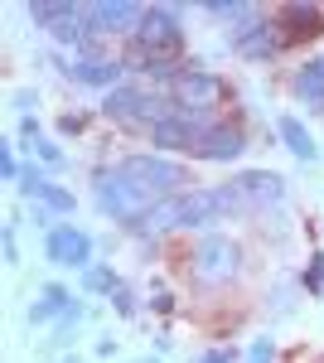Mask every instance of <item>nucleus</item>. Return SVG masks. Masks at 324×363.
<instances>
[{"label":"nucleus","instance_id":"f257e3e1","mask_svg":"<svg viewBox=\"0 0 324 363\" xmlns=\"http://www.w3.org/2000/svg\"><path fill=\"white\" fill-rule=\"evenodd\" d=\"M247 203L238 199L233 179L228 184H199L184 194L160 199L145 218H140V238H160V233H213V223H228L233 213H242Z\"/></svg>","mask_w":324,"mask_h":363},{"label":"nucleus","instance_id":"2f4dec72","mask_svg":"<svg viewBox=\"0 0 324 363\" xmlns=\"http://www.w3.org/2000/svg\"><path fill=\"white\" fill-rule=\"evenodd\" d=\"M29 218H34V228H39V233H49V228L58 223V218L49 213V208H44V203H29Z\"/></svg>","mask_w":324,"mask_h":363},{"label":"nucleus","instance_id":"2eb2a0df","mask_svg":"<svg viewBox=\"0 0 324 363\" xmlns=\"http://www.w3.org/2000/svg\"><path fill=\"white\" fill-rule=\"evenodd\" d=\"M73 306H78V291H73V286H63V281H44L39 296H34L29 310H25V325H29V330H39V325H58Z\"/></svg>","mask_w":324,"mask_h":363},{"label":"nucleus","instance_id":"f8f14e48","mask_svg":"<svg viewBox=\"0 0 324 363\" xmlns=\"http://www.w3.org/2000/svg\"><path fill=\"white\" fill-rule=\"evenodd\" d=\"M140 15H145V5H135V0H92V5H82V25L92 39H131L135 29H140Z\"/></svg>","mask_w":324,"mask_h":363},{"label":"nucleus","instance_id":"4be33fe9","mask_svg":"<svg viewBox=\"0 0 324 363\" xmlns=\"http://www.w3.org/2000/svg\"><path fill=\"white\" fill-rule=\"evenodd\" d=\"M39 203H44V208H49V213H54L58 223H68V218H73V213H78V194H73V189H68V184H54V189H49V194L39 199Z\"/></svg>","mask_w":324,"mask_h":363},{"label":"nucleus","instance_id":"20e7f679","mask_svg":"<svg viewBox=\"0 0 324 363\" xmlns=\"http://www.w3.org/2000/svg\"><path fill=\"white\" fill-rule=\"evenodd\" d=\"M131 49L150 58H169V63H184V44H189V29H184V5H145L140 29L126 39Z\"/></svg>","mask_w":324,"mask_h":363},{"label":"nucleus","instance_id":"a878e982","mask_svg":"<svg viewBox=\"0 0 324 363\" xmlns=\"http://www.w3.org/2000/svg\"><path fill=\"white\" fill-rule=\"evenodd\" d=\"M0 257H5V267H10V272H20V267H25V262H20V228H15V223L0 228Z\"/></svg>","mask_w":324,"mask_h":363},{"label":"nucleus","instance_id":"e433bc0d","mask_svg":"<svg viewBox=\"0 0 324 363\" xmlns=\"http://www.w3.org/2000/svg\"><path fill=\"white\" fill-rule=\"evenodd\" d=\"M320 363H324V354H320Z\"/></svg>","mask_w":324,"mask_h":363},{"label":"nucleus","instance_id":"39448f33","mask_svg":"<svg viewBox=\"0 0 324 363\" xmlns=\"http://www.w3.org/2000/svg\"><path fill=\"white\" fill-rule=\"evenodd\" d=\"M116 165H121V174H131L135 184H140L145 194H155V199L199 189L194 169L184 165V160H174V155H160V150H131V155H121Z\"/></svg>","mask_w":324,"mask_h":363},{"label":"nucleus","instance_id":"9b49d317","mask_svg":"<svg viewBox=\"0 0 324 363\" xmlns=\"http://www.w3.org/2000/svg\"><path fill=\"white\" fill-rule=\"evenodd\" d=\"M247 150H252L247 131L238 121L223 116V121H213V126L199 131V140L189 145V160H199V165H233V160H242Z\"/></svg>","mask_w":324,"mask_h":363},{"label":"nucleus","instance_id":"6e6552de","mask_svg":"<svg viewBox=\"0 0 324 363\" xmlns=\"http://www.w3.org/2000/svg\"><path fill=\"white\" fill-rule=\"evenodd\" d=\"M223 97H228V83L218 78L213 68H208V63H199V58H184V73L174 78V87H169V102H174V107H184V112L218 116Z\"/></svg>","mask_w":324,"mask_h":363},{"label":"nucleus","instance_id":"7c9ffc66","mask_svg":"<svg viewBox=\"0 0 324 363\" xmlns=\"http://www.w3.org/2000/svg\"><path fill=\"white\" fill-rule=\"evenodd\" d=\"M145 306L155 310V315H169V310H174V296H169V291H164V286H155V291H150V301H145Z\"/></svg>","mask_w":324,"mask_h":363},{"label":"nucleus","instance_id":"f704fd0d","mask_svg":"<svg viewBox=\"0 0 324 363\" xmlns=\"http://www.w3.org/2000/svg\"><path fill=\"white\" fill-rule=\"evenodd\" d=\"M121 363H164L160 354H140V359H121Z\"/></svg>","mask_w":324,"mask_h":363},{"label":"nucleus","instance_id":"393cba45","mask_svg":"<svg viewBox=\"0 0 324 363\" xmlns=\"http://www.w3.org/2000/svg\"><path fill=\"white\" fill-rule=\"evenodd\" d=\"M300 286H305L310 296H324V252L320 247L310 252V262L300 267Z\"/></svg>","mask_w":324,"mask_h":363},{"label":"nucleus","instance_id":"c85d7f7f","mask_svg":"<svg viewBox=\"0 0 324 363\" xmlns=\"http://www.w3.org/2000/svg\"><path fill=\"white\" fill-rule=\"evenodd\" d=\"M247 363H276V339L271 335L252 339V344H247Z\"/></svg>","mask_w":324,"mask_h":363},{"label":"nucleus","instance_id":"bb28decb","mask_svg":"<svg viewBox=\"0 0 324 363\" xmlns=\"http://www.w3.org/2000/svg\"><path fill=\"white\" fill-rule=\"evenodd\" d=\"M247 354L242 349H233V344H218V349H199L189 363H242Z\"/></svg>","mask_w":324,"mask_h":363},{"label":"nucleus","instance_id":"9d476101","mask_svg":"<svg viewBox=\"0 0 324 363\" xmlns=\"http://www.w3.org/2000/svg\"><path fill=\"white\" fill-rule=\"evenodd\" d=\"M271 25H276V34H281L286 49L315 44V39H324V5L320 0H281V5L271 10Z\"/></svg>","mask_w":324,"mask_h":363},{"label":"nucleus","instance_id":"5701e85b","mask_svg":"<svg viewBox=\"0 0 324 363\" xmlns=\"http://www.w3.org/2000/svg\"><path fill=\"white\" fill-rule=\"evenodd\" d=\"M199 10H203L208 20H223V25L233 29V25H238V20L247 15V10H252V0H203Z\"/></svg>","mask_w":324,"mask_h":363},{"label":"nucleus","instance_id":"b1692460","mask_svg":"<svg viewBox=\"0 0 324 363\" xmlns=\"http://www.w3.org/2000/svg\"><path fill=\"white\" fill-rule=\"evenodd\" d=\"M111 310H116V320H135L140 315V296L131 291V281H121L116 291H111V301H107Z\"/></svg>","mask_w":324,"mask_h":363},{"label":"nucleus","instance_id":"f3484780","mask_svg":"<svg viewBox=\"0 0 324 363\" xmlns=\"http://www.w3.org/2000/svg\"><path fill=\"white\" fill-rule=\"evenodd\" d=\"M271 131H276V140H281V145H286V150L296 155L300 165H315V160L324 155V150H320V140L310 136V126H305V121H300L296 112H281Z\"/></svg>","mask_w":324,"mask_h":363},{"label":"nucleus","instance_id":"a211bd4d","mask_svg":"<svg viewBox=\"0 0 324 363\" xmlns=\"http://www.w3.org/2000/svg\"><path fill=\"white\" fill-rule=\"evenodd\" d=\"M291 97H296V107L324 112V54L305 58L296 73H291Z\"/></svg>","mask_w":324,"mask_h":363},{"label":"nucleus","instance_id":"473e14b6","mask_svg":"<svg viewBox=\"0 0 324 363\" xmlns=\"http://www.w3.org/2000/svg\"><path fill=\"white\" fill-rule=\"evenodd\" d=\"M92 354H97V359H116V354H121V344H116V335H102L97 344H92Z\"/></svg>","mask_w":324,"mask_h":363},{"label":"nucleus","instance_id":"c9c22d12","mask_svg":"<svg viewBox=\"0 0 324 363\" xmlns=\"http://www.w3.org/2000/svg\"><path fill=\"white\" fill-rule=\"evenodd\" d=\"M54 363H82V359H78V354H63V359H54Z\"/></svg>","mask_w":324,"mask_h":363},{"label":"nucleus","instance_id":"4468645a","mask_svg":"<svg viewBox=\"0 0 324 363\" xmlns=\"http://www.w3.org/2000/svg\"><path fill=\"white\" fill-rule=\"evenodd\" d=\"M63 78L78 87H97L102 97H107L111 87L126 83V68H121V58L116 54H97V58H68L63 63Z\"/></svg>","mask_w":324,"mask_h":363},{"label":"nucleus","instance_id":"423d86ee","mask_svg":"<svg viewBox=\"0 0 324 363\" xmlns=\"http://www.w3.org/2000/svg\"><path fill=\"white\" fill-rule=\"evenodd\" d=\"M242 272V242L228 233H203L189 252V277L199 286H228Z\"/></svg>","mask_w":324,"mask_h":363},{"label":"nucleus","instance_id":"f03ea898","mask_svg":"<svg viewBox=\"0 0 324 363\" xmlns=\"http://www.w3.org/2000/svg\"><path fill=\"white\" fill-rule=\"evenodd\" d=\"M92 203H97V213H102L107 223L135 233L140 218H145L160 199L145 194L131 174H121V165H111V169H97V174H92Z\"/></svg>","mask_w":324,"mask_h":363},{"label":"nucleus","instance_id":"cd10ccee","mask_svg":"<svg viewBox=\"0 0 324 363\" xmlns=\"http://www.w3.org/2000/svg\"><path fill=\"white\" fill-rule=\"evenodd\" d=\"M34 107H39V87H15L10 92V112L15 116H34Z\"/></svg>","mask_w":324,"mask_h":363},{"label":"nucleus","instance_id":"1a4fd4ad","mask_svg":"<svg viewBox=\"0 0 324 363\" xmlns=\"http://www.w3.org/2000/svg\"><path fill=\"white\" fill-rule=\"evenodd\" d=\"M44 262L49 267H58V272H87L92 262H97V242H92V233L82 223H54L49 233H44Z\"/></svg>","mask_w":324,"mask_h":363},{"label":"nucleus","instance_id":"72a5a7b5","mask_svg":"<svg viewBox=\"0 0 324 363\" xmlns=\"http://www.w3.org/2000/svg\"><path fill=\"white\" fill-rule=\"evenodd\" d=\"M169 349H174V339H169V335H155V349H150V354H160V359H164Z\"/></svg>","mask_w":324,"mask_h":363},{"label":"nucleus","instance_id":"412c9836","mask_svg":"<svg viewBox=\"0 0 324 363\" xmlns=\"http://www.w3.org/2000/svg\"><path fill=\"white\" fill-rule=\"evenodd\" d=\"M34 165H44V169H63L68 165V155H63V145L58 140H49V136H39V140H29V145H20Z\"/></svg>","mask_w":324,"mask_h":363},{"label":"nucleus","instance_id":"6ab92c4d","mask_svg":"<svg viewBox=\"0 0 324 363\" xmlns=\"http://www.w3.org/2000/svg\"><path fill=\"white\" fill-rule=\"evenodd\" d=\"M116 286H121L116 267H111V262H92V267L78 277V296H82V301H92V296H107V301H111Z\"/></svg>","mask_w":324,"mask_h":363},{"label":"nucleus","instance_id":"0eeeda50","mask_svg":"<svg viewBox=\"0 0 324 363\" xmlns=\"http://www.w3.org/2000/svg\"><path fill=\"white\" fill-rule=\"evenodd\" d=\"M223 39H228V49H233L238 58H247V63H271V58L286 54L281 34H276V25H271V10H262V5H252Z\"/></svg>","mask_w":324,"mask_h":363},{"label":"nucleus","instance_id":"ddd939ff","mask_svg":"<svg viewBox=\"0 0 324 363\" xmlns=\"http://www.w3.org/2000/svg\"><path fill=\"white\" fill-rule=\"evenodd\" d=\"M233 189H238V199H242L247 208H281L286 194H291L286 174H276V169H238Z\"/></svg>","mask_w":324,"mask_h":363},{"label":"nucleus","instance_id":"7ed1b4c3","mask_svg":"<svg viewBox=\"0 0 324 363\" xmlns=\"http://www.w3.org/2000/svg\"><path fill=\"white\" fill-rule=\"evenodd\" d=\"M97 112L107 116V121H116V126L150 131V126H160L164 116H174V102H169V92H160V87H150V83H121L102 97Z\"/></svg>","mask_w":324,"mask_h":363},{"label":"nucleus","instance_id":"aec40b11","mask_svg":"<svg viewBox=\"0 0 324 363\" xmlns=\"http://www.w3.org/2000/svg\"><path fill=\"white\" fill-rule=\"evenodd\" d=\"M58 179H54V169H44V165H34V160H25V174H20V184H15V194H20V203H39V199L54 189Z\"/></svg>","mask_w":324,"mask_h":363},{"label":"nucleus","instance_id":"dca6fc26","mask_svg":"<svg viewBox=\"0 0 324 363\" xmlns=\"http://www.w3.org/2000/svg\"><path fill=\"white\" fill-rule=\"evenodd\" d=\"M87 320H92V306H87V301H78V306H73L54 325V330H49V339H39V344H34V349H39V359L54 363V359H63V354H73V339H78V330L87 325Z\"/></svg>","mask_w":324,"mask_h":363},{"label":"nucleus","instance_id":"c756f323","mask_svg":"<svg viewBox=\"0 0 324 363\" xmlns=\"http://www.w3.org/2000/svg\"><path fill=\"white\" fill-rule=\"evenodd\" d=\"M87 131V116L82 112H63L58 116V136H82Z\"/></svg>","mask_w":324,"mask_h":363}]
</instances>
